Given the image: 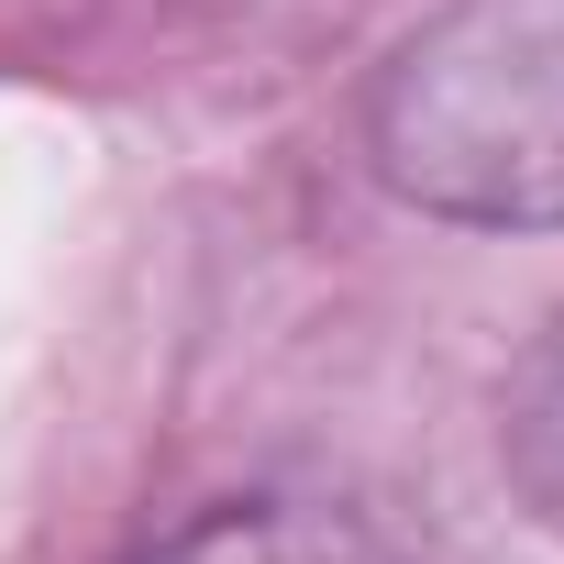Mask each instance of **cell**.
I'll return each instance as SVG.
<instances>
[{
	"label": "cell",
	"mask_w": 564,
	"mask_h": 564,
	"mask_svg": "<svg viewBox=\"0 0 564 564\" xmlns=\"http://www.w3.org/2000/svg\"><path fill=\"white\" fill-rule=\"evenodd\" d=\"M377 177L476 232H564V0H454L366 100Z\"/></svg>",
	"instance_id": "6da1fadb"
},
{
	"label": "cell",
	"mask_w": 564,
	"mask_h": 564,
	"mask_svg": "<svg viewBox=\"0 0 564 564\" xmlns=\"http://www.w3.org/2000/svg\"><path fill=\"white\" fill-rule=\"evenodd\" d=\"M133 564H388L344 509H300V498H232V509H199L188 531H166L155 553Z\"/></svg>",
	"instance_id": "7a4b0ae2"
},
{
	"label": "cell",
	"mask_w": 564,
	"mask_h": 564,
	"mask_svg": "<svg viewBox=\"0 0 564 564\" xmlns=\"http://www.w3.org/2000/svg\"><path fill=\"white\" fill-rule=\"evenodd\" d=\"M498 465H509V487L531 498V520L564 531V322L509 366V399H498Z\"/></svg>",
	"instance_id": "3957f363"
}]
</instances>
